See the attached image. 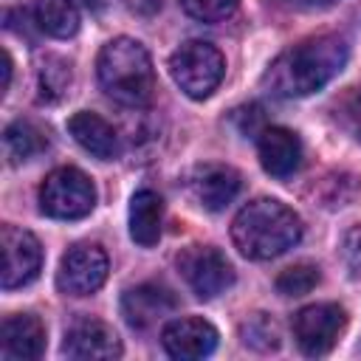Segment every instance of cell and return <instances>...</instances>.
Wrapping results in <instances>:
<instances>
[{
  "instance_id": "2",
  "label": "cell",
  "mask_w": 361,
  "mask_h": 361,
  "mask_svg": "<svg viewBox=\"0 0 361 361\" xmlns=\"http://www.w3.org/2000/svg\"><path fill=\"white\" fill-rule=\"evenodd\" d=\"M231 240L248 259H274L302 240V217L276 197H257L237 212Z\"/></svg>"
},
{
  "instance_id": "19",
  "label": "cell",
  "mask_w": 361,
  "mask_h": 361,
  "mask_svg": "<svg viewBox=\"0 0 361 361\" xmlns=\"http://www.w3.org/2000/svg\"><path fill=\"white\" fill-rule=\"evenodd\" d=\"M71 82H73V71L65 56L45 54L37 62V99L39 102L54 104V102L65 99V93L71 90Z\"/></svg>"
},
{
  "instance_id": "4",
  "label": "cell",
  "mask_w": 361,
  "mask_h": 361,
  "mask_svg": "<svg viewBox=\"0 0 361 361\" xmlns=\"http://www.w3.org/2000/svg\"><path fill=\"white\" fill-rule=\"evenodd\" d=\"M169 73L189 99H209L226 76V59L217 45L189 39L169 56Z\"/></svg>"
},
{
  "instance_id": "15",
  "label": "cell",
  "mask_w": 361,
  "mask_h": 361,
  "mask_svg": "<svg viewBox=\"0 0 361 361\" xmlns=\"http://www.w3.org/2000/svg\"><path fill=\"white\" fill-rule=\"evenodd\" d=\"M45 353V324L31 313L8 316L0 327L3 361H37Z\"/></svg>"
},
{
  "instance_id": "9",
  "label": "cell",
  "mask_w": 361,
  "mask_h": 361,
  "mask_svg": "<svg viewBox=\"0 0 361 361\" xmlns=\"http://www.w3.org/2000/svg\"><path fill=\"white\" fill-rule=\"evenodd\" d=\"M0 245H3V271H0L3 290H14L37 279L42 268V245L31 231L17 226H3Z\"/></svg>"
},
{
  "instance_id": "21",
  "label": "cell",
  "mask_w": 361,
  "mask_h": 361,
  "mask_svg": "<svg viewBox=\"0 0 361 361\" xmlns=\"http://www.w3.org/2000/svg\"><path fill=\"white\" fill-rule=\"evenodd\" d=\"M240 336H243V344L251 347V350H259V353H271L282 344V336H279V324L268 316V313H254L248 316L243 324H240Z\"/></svg>"
},
{
  "instance_id": "26",
  "label": "cell",
  "mask_w": 361,
  "mask_h": 361,
  "mask_svg": "<svg viewBox=\"0 0 361 361\" xmlns=\"http://www.w3.org/2000/svg\"><path fill=\"white\" fill-rule=\"evenodd\" d=\"M133 14L138 17H152L158 8H161V0H121Z\"/></svg>"
},
{
  "instance_id": "8",
  "label": "cell",
  "mask_w": 361,
  "mask_h": 361,
  "mask_svg": "<svg viewBox=\"0 0 361 361\" xmlns=\"http://www.w3.org/2000/svg\"><path fill=\"white\" fill-rule=\"evenodd\" d=\"M107 271L110 262L104 248L96 243H82L68 248V254L62 257L56 271V288L65 296H90L104 285Z\"/></svg>"
},
{
  "instance_id": "25",
  "label": "cell",
  "mask_w": 361,
  "mask_h": 361,
  "mask_svg": "<svg viewBox=\"0 0 361 361\" xmlns=\"http://www.w3.org/2000/svg\"><path fill=\"white\" fill-rule=\"evenodd\" d=\"M282 3L290 8H299V11H324V8L338 6L341 0H282Z\"/></svg>"
},
{
  "instance_id": "18",
  "label": "cell",
  "mask_w": 361,
  "mask_h": 361,
  "mask_svg": "<svg viewBox=\"0 0 361 361\" xmlns=\"http://www.w3.org/2000/svg\"><path fill=\"white\" fill-rule=\"evenodd\" d=\"M34 23L39 31L68 39L79 31V8L73 0H34Z\"/></svg>"
},
{
  "instance_id": "5",
  "label": "cell",
  "mask_w": 361,
  "mask_h": 361,
  "mask_svg": "<svg viewBox=\"0 0 361 361\" xmlns=\"http://www.w3.org/2000/svg\"><path fill=\"white\" fill-rule=\"evenodd\" d=\"M96 206L93 180L76 166H56L39 183V209L54 220H82Z\"/></svg>"
},
{
  "instance_id": "10",
  "label": "cell",
  "mask_w": 361,
  "mask_h": 361,
  "mask_svg": "<svg viewBox=\"0 0 361 361\" xmlns=\"http://www.w3.org/2000/svg\"><path fill=\"white\" fill-rule=\"evenodd\" d=\"M175 310H178L175 293L155 282H141L135 288H127L121 296V316L135 330H149Z\"/></svg>"
},
{
  "instance_id": "7",
  "label": "cell",
  "mask_w": 361,
  "mask_h": 361,
  "mask_svg": "<svg viewBox=\"0 0 361 361\" xmlns=\"http://www.w3.org/2000/svg\"><path fill=\"white\" fill-rule=\"evenodd\" d=\"M347 327V310L336 302H316L293 316V338L305 355H327Z\"/></svg>"
},
{
  "instance_id": "23",
  "label": "cell",
  "mask_w": 361,
  "mask_h": 361,
  "mask_svg": "<svg viewBox=\"0 0 361 361\" xmlns=\"http://www.w3.org/2000/svg\"><path fill=\"white\" fill-rule=\"evenodd\" d=\"M240 0H180V8L197 23H223L237 11Z\"/></svg>"
},
{
  "instance_id": "13",
  "label": "cell",
  "mask_w": 361,
  "mask_h": 361,
  "mask_svg": "<svg viewBox=\"0 0 361 361\" xmlns=\"http://www.w3.org/2000/svg\"><path fill=\"white\" fill-rule=\"evenodd\" d=\"M257 155L268 175L290 178L302 166V141L288 127H262L257 135Z\"/></svg>"
},
{
  "instance_id": "24",
  "label": "cell",
  "mask_w": 361,
  "mask_h": 361,
  "mask_svg": "<svg viewBox=\"0 0 361 361\" xmlns=\"http://www.w3.org/2000/svg\"><path fill=\"white\" fill-rule=\"evenodd\" d=\"M341 259L353 276H361V223L350 226L341 237Z\"/></svg>"
},
{
  "instance_id": "3",
  "label": "cell",
  "mask_w": 361,
  "mask_h": 361,
  "mask_svg": "<svg viewBox=\"0 0 361 361\" xmlns=\"http://www.w3.org/2000/svg\"><path fill=\"white\" fill-rule=\"evenodd\" d=\"M96 73L102 90L124 104V107H144L155 90V68L149 51L133 37H116L102 45L96 59Z\"/></svg>"
},
{
  "instance_id": "27",
  "label": "cell",
  "mask_w": 361,
  "mask_h": 361,
  "mask_svg": "<svg viewBox=\"0 0 361 361\" xmlns=\"http://www.w3.org/2000/svg\"><path fill=\"white\" fill-rule=\"evenodd\" d=\"M347 121H350L355 138H361V96H355V99L347 104Z\"/></svg>"
},
{
  "instance_id": "1",
  "label": "cell",
  "mask_w": 361,
  "mask_h": 361,
  "mask_svg": "<svg viewBox=\"0 0 361 361\" xmlns=\"http://www.w3.org/2000/svg\"><path fill=\"white\" fill-rule=\"evenodd\" d=\"M350 59V45L338 34L307 37L282 51L262 73V87L276 99H302L336 79Z\"/></svg>"
},
{
  "instance_id": "11",
  "label": "cell",
  "mask_w": 361,
  "mask_h": 361,
  "mask_svg": "<svg viewBox=\"0 0 361 361\" xmlns=\"http://www.w3.org/2000/svg\"><path fill=\"white\" fill-rule=\"evenodd\" d=\"M217 330L212 322L200 319V316H183V319H172L164 333H161V344L172 358L180 361H195V358H206L214 353L217 347Z\"/></svg>"
},
{
  "instance_id": "6",
  "label": "cell",
  "mask_w": 361,
  "mask_h": 361,
  "mask_svg": "<svg viewBox=\"0 0 361 361\" xmlns=\"http://www.w3.org/2000/svg\"><path fill=\"white\" fill-rule=\"evenodd\" d=\"M178 271L197 299H214L234 285V268L214 245H189L178 254Z\"/></svg>"
},
{
  "instance_id": "17",
  "label": "cell",
  "mask_w": 361,
  "mask_h": 361,
  "mask_svg": "<svg viewBox=\"0 0 361 361\" xmlns=\"http://www.w3.org/2000/svg\"><path fill=\"white\" fill-rule=\"evenodd\" d=\"M164 200L152 189H138L130 197V237L141 248H152L161 240Z\"/></svg>"
},
{
  "instance_id": "16",
  "label": "cell",
  "mask_w": 361,
  "mask_h": 361,
  "mask_svg": "<svg viewBox=\"0 0 361 361\" xmlns=\"http://www.w3.org/2000/svg\"><path fill=\"white\" fill-rule=\"evenodd\" d=\"M68 133L73 135V141L90 152L93 158L99 161H113L118 158L121 152V144H118V133L110 121H104L99 113H90V110H79L68 118Z\"/></svg>"
},
{
  "instance_id": "22",
  "label": "cell",
  "mask_w": 361,
  "mask_h": 361,
  "mask_svg": "<svg viewBox=\"0 0 361 361\" xmlns=\"http://www.w3.org/2000/svg\"><path fill=\"white\" fill-rule=\"evenodd\" d=\"M319 282H322L319 265L296 262V265L285 268V271L276 276V290H279L282 296H305V293H310Z\"/></svg>"
},
{
  "instance_id": "14",
  "label": "cell",
  "mask_w": 361,
  "mask_h": 361,
  "mask_svg": "<svg viewBox=\"0 0 361 361\" xmlns=\"http://www.w3.org/2000/svg\"><path fill=\"white\" fill-rule=\"evenodd\" d=\"M62 353L68 358H118L121 341L110 324L99 319H79L68 327Z\"/></svg>"
},
{
  "instance_id": "28",
  "label": "cell",
  "mask_w": 361,
  "mask_h": 361,
  "mask_svg": "<svg viewBox=\"0 0 361 361\" xmlns=\"http://www.w3.org/2000/svg\"><path fill=\"white\" fill-rule=\"evenodd\" d=\"M8 85H11V56L8 51H3V93L8 90Z\"/></svg>"
},
{
  "instance_id": "20",
  "label": "cell",
  "mask_w": 361,
  "mask_h": 361,
  "mask_svg": "<svg viewBox=\"0 0 361 361\" xmlns=\"http://www.w3.org/2000/svg\"><path fill=\"white\" fill-rule=\"evenodd\" d=\"M48 147V138L31 121H11L3 133V149L11 164H25Z\"/></svg>"
},
{
  "instance_id": "12",
  "label": "cell",
  "mask_w": 361,
  "mask_h": 361,
  "mask_svg": "<svg viewBox=\"0 0 361 361\" xmlns=\"http://www.w3.org/2000/svg\"><path fill=\"white\" fill-rule=\"evenodd\" d=\"M195 200L209 212H223L243 189V178L234 166L226 164H200L189 178Z\"/></svg>"
}]
</instances>
